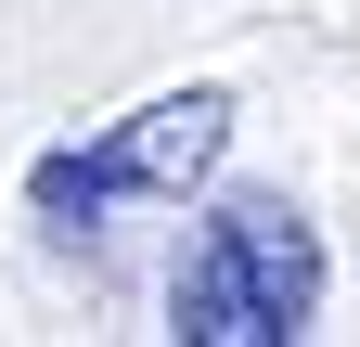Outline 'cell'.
<instances>
[{"label":"cell","mask_w":360,"mask_h":347,"mask_svg":"<svg viewBox=\"0 0 360 347\" xmlns=\"http://www.w3.org/2000/svg\"><path fill=\"white\" fill-rule=\"evenodd\" d=\"M219 155H232V91L193 77V91L129 103L116 129H90V142H52V155L26 167V206H39V219H65V232L103 219V206H180Z\"/></svg>","instance_id":"cell-2"},{"label":"cell","mask_w":360,"mask_h":347,"mask_svg":"<svg viewBox=\"0 0 360 347\" xmlns=\"http://www.w3.org/2000/svg\"><path fill=\"white\" fill-rule=\"evenodd\" d=\"M322 296H335V257L296 193H219L167 270V334L180 347H296V334H322Z\"/></svg>","instance_id":"cell-1"}]
</instances>
